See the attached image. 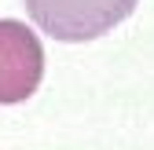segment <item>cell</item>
Instances as JSON below:
<instances>
[{"mask_svg": "<svg viewBox=\"0 0 154 150\" xmlns=\"http://www.w3.org/2000/svg\"><path fill=\"white\" fill-rule=\"evenodd\" d=\"M140 0H22L33 26L63 44H85L110 33L136 11Z\"/></svg>", "mask_w": 154, "mask_h": 150, "instance_id": "1", "label": "cell"}, {"mask_svg": "<svg viewBox=\"0 0 154 150\" xmlns=\"http://www.w3.org/2000/svg\"><path fill=\"white\" fill-rule=\"evenodd\" d=\"M44 77V48L26 22L0 18V106L26 103Z\"/></svg>", "mask_w": 154, "mask_h": 150, "instance_id": "2", "label": "cell"}]
</instances>
